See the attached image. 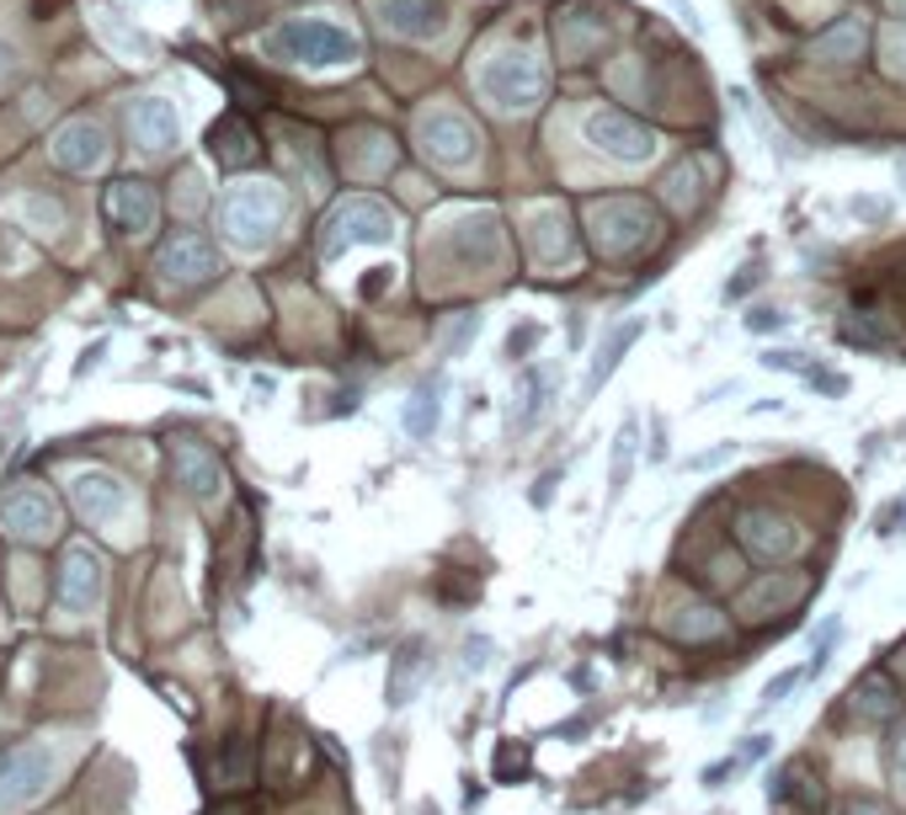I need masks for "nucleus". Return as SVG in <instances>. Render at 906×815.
Returning <instances> with one entry per match:
<instances>
[{"mask_svg": "<svg viewBox=\"0 0 906 815\" xmlns=\"http://www.w3.org/2000/svg\"><path fill=\"white\" fill-rule=\"evenodd\" d=\"M283 213H289L283 187H272V182H241V187H230L224 203H219V230L235 245L256 251V245H267L278 235Z\"/></svg>", "mask_w": 906, "mask_h": 815, "instance_id": "obj_1", "label": "nucleus"}, {"mask_svg": "<svg viewBox=\"0 0 906 815\" xmlns=\"http://www.w3.org/2000/svg\"><path fill=\"white\" fill-rule=\"evenodd\" d=\"M267 48H272L278 59H289V65H310V70H326V65H352V59L363 54L358 38H352L347 27L321 22V16H293V22H283V27H272Z\"/></svg>", "mask_w": 906, "mask_h": 815, "instance_id": "obj_2", "label": "nucleus"}, {"mask_svg": "<svg viewBox=\"0 0 906 815\" xmlns=\"http://www.w3.org/2000/svg\"><path fill=\"white\" fill-rule=\"evenodd\" d=\"M59 773V752L54 746H5L0 752V811H22L38 794H48V783Z\"/></svg>", "mask_w": 906, "mask_h": 815, "instance_id": "obj_3", "label": "nucleus"}, {"mask_svg": "<svg viewBox=\"0 0 906 815\" xmlns=\"http://www.w3.org/2000/svg\"><path fill=\"white\" fill-rule=\"evenodd\" d=\"M224 272V256H219V245L204 241L198 230H187V235H171L161 245V278L176 288H198V283H213Z\"/></svg>", "mask_w": 906, "mask_h": 815, "instance_id": "obj_4", "label": "nucleus"}, {"mask_svg": "<svg viewBox=\"0 0 906 815\" xmlns=\"http://www.w3.org/2000/svg\"><path fill=\"white\" fill-rule=\"evenodd\" d=\"M0 528L11 538H27V544H48L59 533V507L48 501V490L22 486L11 496H0Z\"/></svg>", "mask_w": 906, "mask_h": 815, "instance_id": "obj_5", "label": "nucleus"}, {"mask_svg": "<svg viewBox=\"0 0 906 815\" xmlns=\"http://www.w3.org/2000/svg\"><path fill=\"white\" fill-rule=\"evenodd\" d=\"M54 161L65 165L70 176H85V171H96V165L107 161V150H113V139H107V128L96 118H70L54 128Z\"/></svg>", "mask_w": 906, "mask_h": 815, "instance_id": "obj_6", "label": "nucleus"}, {"mask_svg": "<svg viewBox=\"0 0 906 815\" xmlns=\"http://www.w3.org/2000/svg\"><path fill=\"white\" fill-rule=\"evenodd\" d=\"M390 235H395V230H390V213L379 203H369V198H352V203H341L330 213L326 235H321V251L336 256V251H347V245H358V241H390Z\"/></svg>", "mask_w": 906, "mask_h": 815, "instance_id": "obj_7", "label": "nucleus"}, {"mask_svg": "<svg viewBox=\"0 0 906 815\" xmlns=\"http://www.w3.org/2000/svg\"><path fill=\"white\" fill-rule=\"evenodd\" d=\"M70 501H76V512H81L85 523H96V528H113V523L128 517V486L113 480V475H102V469L76 475L70 480Z\"/></svg>", "mask_w": 906, "mask_h": 815, "instance_id": "obj_8", "label": "nucleus"}, {"mask_svg": "<svg viewBox=\"0 0 906 815\" xmlns=\"http://www.w3.org/2000/svg\"><path fill=\"white\" fill-rule=\"evenodd\" d=\"M646 326H651L646 315H629V321H614V326H608V336L597 341V352H592V363H586V379H581V406L603 395V384H608V379L618 373L624 352H629V347L646 336Z\"/></svg>", "mask_w": 906, "mask_h": 815, "instance_id": "obj_9", "label": "nucleus"}, {"mask_svg": "<svg viewBox=\"0 0 906 815\" xmlns=\"http://www.w3.org/2000/svg\"><path fill=\"white\" fill-rule=\"evenodd\" d=\"M586 139H592L597 150H608L614 161H651V150H657V139H651L635 118L614 113V107H603V113L586 118Z\"/></svg>", "mask_w": 906, "mask_h": 815, "instance_id": "obj_10", "label": "nucleus"}, {"mask_svg": "<svg viewBox=\"0 0 906 815\" xmlns=\"http://www.w3.org/2000/svg\"><path fill=\"white\" fill-rule=\"evenodd\" d=\"M128 133H133L139 150L165 155V150L182 144V118H176V107H171L165 96H139V102L128 107Z\"/></svg>", "mask_w": 906, "mask_h": 815, "instance_id": "obj_11", "label": "nucleus"}, {"mask_svg": "<svg viewBox=\"0 0 906 815\" xmlns=\"http://www.w3.org/2000/svg\"><path fill=\"white\" fill-rule=\"evenodd\" d=\"M102 213H107V224L113 230H124V235H144L150 224H155V187L150 182H113L107 193H102Z\"/></svg>", "mask_w": 906, "mask_h": 815, "instance_id": "obj_12", "label": "nucleus"}, {"mask_svg": "<svg viewBox=\"0 0 906 815\" xmlns=\"http://www.w3.org/2000/svg\"><path fill=\"white\" fill-rule=\"evenodd\" d=\"M102 603V566L91 549H70L59 560V608L65 613H91Z\"/></svg>", "mask_w": 906, "mask_h": 815, "instance_id": "obj_13", "label": "nucleus"}, {"mask_svg": "<svg viewBox=\"0 0 906 815\" xmlns=\"http://www.w3.org/2000/svg\"><path fill=\"white\" fill-rule=\"evenodd\" d=\"M555 389H560V373H555V363H528L523 373H518V406H512V432H528L538 416L549 410V400H555Z\"/></svg>", "mask_w": 906, "mask_h": 815, "instance_id": "obj_14", "label": "nucleus"}, {"mask_svg": "<svg viewBox=\"0 0 906 815\" xmlns=\"http://www.w3.org/2000/svg\"><path fill=\"white\" fill-rule=\"evenodd\" d=\"M379 22L395 38H432L443 33V0H379Z\"/></svg>", "mask_w": 906, "mask_h": 815, "instance_id": "obj_15", "label": "nucleus"}, {"mask_svg": "<svg viewBox=\"0 0 906 815\" xmlns=\"http://www.w3.org/2000/svg\"><path fill=\"white\" fill-rule=\"evenodd\" d=\"M171 469H176V486H187L193 496H213V490H219V480H224V469H219L213 449L193 443V438L171 443Z\"/></svg>", "mask_w": 906, "mask_h": 815, "instance_id": "obj_16", "label": "nucleus"}, {"mask_svg": "<svg viewBox=\"0 0 906 815\" xmlns=\"http://www.w3.org/2000/svg\"><path fill=\"white\" fill-rule=\"evenodd\" d=\"M400 427L411 432L416 443H432V432L443 427V373L421 379L411 389V400L400 406Z\"/></svg>", "mask_w": 906, "mask_h": 815, "instance_id": "obj_17", "label": "nucleus"}, {"mask_svg": "<svg viewBox=\"0 0 906 815\" xmlns=\"http://www.w3.org/2000/svg\"><path fill=\"white\" fill-rule=\"evenodd\" d=\"M208 150H213V161H219V165H230V171H235V165L256 161V133H251L246 123L230 113V118H219L213 128H208Z\"/></svg>", "mask_w": 906, "mask_h": 815, "instance_id": "obj_18", "label": "nucleus"}, {"mask_svg": "<svg viewBox=\"0 0 906 815\" xmlns=\"http://www.w3.org/2000/svg\"><path fill=\"white\" fill-rule=\"evenodd\" d=\"M635 453H640V421L624 416V421H618V438H614V453H608V501H618L624 486H629V475H635Z\"/></svg>", "mask_w": 906, "mask_h": 815, "instance_id": "obj_19", "label": "nucleus"}, {"mask_svg": "<svg viewBox=\"0 0 906 815\" xmlns=\"http://www.w3.org/2000/svg\"><path fill=\"white\" fill-rule=\"evenodd\" d=\"M421 677H427V645L411 640L406 651L395 655V672H390V709H406L421 688Z\"/></svg>", "mask_w": 906, "mask_h": 815, "instance_id": "obj_20", "label": "nucleus"}, {"mask_svg": "<svg viewBox=\"0 0 906 815\" xmlns=\"http://www.w3.org/2000/svg\"><path fill=\"white\" fill-rule=\"evenodd\" d=\"M757 368H768V373H794V379H811V373H816L822 363H816L811 352H800V347H763Z\"/></svg>", "mask_w": 906, "mask_h": 815, "instance_id": "obj_21", "label": "nucleus"}, {"mask_svg": "<svg viewBox=\"0 0 906 815\" xmlns=\"http://www.w3.org/2000/svg\"><path fill=\"white\" fill-rule=\"evenodd\" d=\"M742 326L752 330V336H783V330L794 326V315L779 310V304H752V310L742 315Z\"/></svg>", "mask_w": 906, "mask_h": 815, "instance_id": "obj_22", "label": "nucleus"}, {"mask_svg": "<svg viewBox=\"0 0 906 815\" xmlns=\"http://www.w3.org/2000/svg\"><path fill=\"white\" fill-rule=\"evenodd\" d=\"M102 33H107V43H118L128 54H150V38H144L139 27H128L124 11H102Z\"/></svg>", "mask_w": 906, "mask_h": 815, "instance_id": "obj_23", "label": "nucleus"}, {"mask_svg": "<svg viewBox=\"0 0 906 815\" xmlns=\"http://www.w3.org/2000/svg\"><path fill=\"white\" fill-rule=\"evenodd\" d=\"M480 326H486V315H480V310H464V315H458V321L449 326V336H443V358L453 363V358H458V352H464V347L480 336Z\"/></svg>", "mask_w": 906, "mask_h": 815, "instance_id": "obj_24", "label": "nucleus"}, {"mask_svg": "<svg viewBox=\"0 0 906 815\" xmlns=\"http://www.w3.org/2000/svg\"><path fill=\"white\" fill-rule=\"evenodd\" d=\"M763 278H768V272H763V261H746L742 272H736L731 283L720 288V304H742V299H746V293H752L757 283H763Z\"/></svg>", "mask_w": 906, "mask_h": 815, "instance_id": "obj_25", "label": "nucleus"}, {"mask_svg": "<svg viewBox=\"0 0 906 815\" xmlns=\"http://www.w3.org/2000/svg\"><path fill=\"white\" fill-rule=\"evenodd\" d=\"M800 683H805V666H794V672H779V677L763 688V703H757V709H774V703H783V698L794 694Z\"/></svg>", "mask_w": 906, "mask_h": 815, "instance_id": "obj_26", "label": "nucleus"}, {"mask_svg": "<svg viewBox=\"0 0 906 815\" xmlns=\"http://www.w3.org/2000/svg\"><path fill=\"white\" fill-rule=\"evenodd\" d=\"M805 384H811L816 395H826V400H843V395H848V373H832V368H816Z\"/></svg>", "mask_w": 906, "mask_h": 815, "instance_id": "obj_27", "label": "nucleus"}, {"mask_svg": "<svg viewBox=\"0 0 906 815\" xmlns=\"http://www.w3.org/2000/svg\"><path fill=\"white\" fill-rule=\"evenodd\" d=\"M896 523H902V533H906V501H902V496H891V501L874 512V533H880V538H891Z\"/></svg>", "mask_w": 906, "mask_h": 815, "instance_id": "obj_28", "label": "nucleus"}, {"mask_svg": "<svg viewBox=\"0 0 906 815\" xmlns=\"http://www.w3.org/2000/svg\"><path fill=\"white\" fill-rule=\"evenodd\" d=\"M496 773L501 778H523L528 773V746H512V741H507V746H501V752H496Z\"/></svg>", "mask_w": 906, "mask_h": 815, "instance_id": "obj_29", "label": "nucleus"}, {"mask_svg": "<svg viewBox=\"0 0 906 815\" xmlns=\"http://www.w3.org/2000/svg\"><path fill=\"white\" fill-rule=\"evenodd\" d=\"M736 449H742V443H720V449H709V453H694L688 469H720L725 458H736Z\"/></svg>", "mask_w": 906, "mask_h": 815, "instance_id": "obj_30", "label": "nucleus"}, {"mask_svg": "<svg viewBox=\"0 0 906 815\" xmlns=\"http://www.w3.org/2000/svg\"><path fill=\"white\" fill-rule=\"evenodd\" d=\"M538 336H544V330H538V326H523V330H512V336H507V363H518V358H523V352H528V347H534Z\"/></svg>", "mask_w": 906, "mask_h": 815, "instance_id": "obj_31", "label": "nucleus"}, {"mask_svg": "<svg viewBox=\"0 0 906 815\" xmlns=\"http://www.w3.org/2000/svg\"><path fill=\"white\" fill-rule=\"evenodd\" d=\"M853 219H874V224H885V219H891V203H885V198H853Z\"/></svg>", "mask_w": 906, "mask_h": 815, "instance_id": "obj_32", "label": "nucleus"}, {"mask_svg": "<svg viewBox=\"0 0 906 815\" xmlns=\"http://www.w3.org/2000/svg\"><path fill=\"white\" fill-rule=\"evenodd\" d=\"M555 486H560V469H544V475H538V486L528 490V501H534L538 512H544V507L555 501Z\"/></svg>", "mask_w": 906, "mask_h": 815, "instance_id": "obj_33", "label": "nucleus"}, {"mask_svg": "<svg viewBox=\"0 0 906 815\" xmlns=\"http://www.w3.org/2000/svg\"><path fill=\"white\" fill-rule=\"evenodd\" d=\"M486 661H491V640H486V634H480V640H464V666H469V672H480Z\"/></svg>", "mask_w": 906, "mask_h": 815, "instance_id": "obj_34", "label": "nucleus"}, {"mask_svg": "<svg viewBox=\"0 0 906 815\" xmlns=\"http://www.w3.org/2000/svg\"><path fill=\"white\" fill-rule=\"evenodd\" d=\"M725 395H742V384H736V379H725V384H709V389L699 395V406H715V400H725Z\"/></svg>", "mask_w": 906, "mask_h": 815, "instance_id": "obj_35", "label": "nucleus"}, {"mask_svg": "<svg viewBox=\"0 0 906 815\" xmlns=\"http://www.w3.org/2000/svg\"><path fill=\"white\" fill-rule=\"evenodd\" d=\"M666 5H672V11H677V16L688 22V33H704V16L694 11V0H666Z\"/></svg>", "mask_w": 906, "mask_h": 815, "instance_id": "obj_36", "label": "nucleus"}, {"mask_svg": "<svg viewBox=\"0 0 906 815\" xmlns=\"http://www.w3.org/2000/svg\"><path fill=\"white\" fill-rule=\"evenodd\" d=\"M666 458V421L657 416V432H651V464H661Z\"/></svg>", "mask_w": 906, "mask_h": 815, "instance_id": "obj_37", "label": "nucleus"}, {"mask_svg": "<svg viewBox=\"0 0 906 815\" xmlns=\"http://www.w3.org/2000/svg\"><path fill=\"white\" fill-rule=\"evenodd\" d=\"M746 410H752V416H768V410H783V400L779 395H768V400H752Z\"/></svg>", "mask_w": 906, "mask_h": 815, "instance_id": "obj_38", "label": "nucleus"}, {"mask_svg": "<svg viewBox=\"0 0 906 815\" xmlns=\"http://www.w3.org/2000/svg\"><path fill=\"white\" fill-rule=\"evenodd\" d=\"M891 762H896V773L906 778V731L896 735V752H891Z\"/></svg>", "mask_w": 906, "mask_h": 815, "instance_id": "obj_39", "label": "nucleus"}, {"mask_svg": "<svg viewBox=\"0 0 906 815\" xmlns=\"http://www.w3.org/2000/svg\"><path fill=\"white\" fill-rule=\"evenodd\" d=\"M11 59H16V54H11V43L0 38V81H5V75H11Z\"/></svg>", "mask_w": 906, "mask_h": 815, "instance_id": "obj_40", "label": "nucleus"}, {"mask_svg": "<svg viewBox=\"0 0 906 815\" xmlns=\"http://www.w3.org/2000/svg\"><path fill=\"white\" fill-rule=\"evenodd\" d=\"M848 815H885V811H880V805H869V800H864V805H848Z\"/></svg>", "mask_w": 906, "mask_h": 815, "instance_id": "obj_41", "label": "nucleus"}, {"mask_svg": "<svg viewBox=\"0 0 906 815\" xmlns=\"http://www.w3.org/2000/svg\"><path fill=\"white\" fill-rule=\"evenodd\" d=\"M896 182H902V193H906V155L896 161Z\"/></svg>", "mask_w": 906, "mask_h": 815, "instance_id": "obj_42", "label": "nucleus"}, {"mask_svg": "<svg viewBox=\"0 0 906 815\" xmlns=\"http://www.w3.org/2000/svg\"><path fill=\"white\" fill-rule=\"evenodd\" d=\"M219 815H251V811H241V805H230V811H219Z\"/></svg>", "mask_w": 906, "mask_h": 815, "instance_id": "obj_43", "label": "nucleus"}, {"mask_svg": "<svg viewBox=\"0 0 906 815\" xmlns=\"http://www.w3.org/2000/svg\"><path fill=\"white\" fill-rule=\"evenodd\" d=\"M416 815H438V805H421V811H416Z\"/></svg>", "mask_w": 906, "mask_h": 815, "instance_id": "obj_44", "label": "nucleus"}, {"mask_svg": "<svg viewBox=\"0 0 906 815\" xmlns=\"http://www.w3.org/2000/svg\"><path fill=\"white\" fill-rule=\"evenodd\" d=\"M896 438H906V427H902V432H896Z\"/></svg>", "mask_w": 906, "mask_h": 815, "instance_id": "obj_45", "label": "nucleus"}]
</instances>
